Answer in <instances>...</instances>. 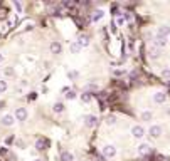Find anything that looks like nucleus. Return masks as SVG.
Returning a JSON list of instances; mask_svg holds the SVG:
<instances>
[{"mask_svg": "<svg viewBox=\"0 0 170 161\" xmlns=\"http://www.w3.org/2000/svg\"><path fill=\"white\" fill-rule=\"evenodd\" d=\"M101 153H103V156H105V158L111 159V158L116 156V148L113 146V144H105V146H103V149H101Z\"/></svg>", "mask_w": 170, "mask_h": 161, "instance_id": "f257e3e1", "label": "nucleus"}, {"mask_svg": "<svg viewBox=\"0 0 170 161\" xmlns=\"http://www.w3.org/2000/svg\"><path fill=\"white\" fill-rule=\"evenodd\" d=\"M162 132H163V129H162V126H158V124H152V126H150V129H148L150 138H155V139L162 136Z\"/></svg>", "mask_w": 170, "mask_h": 161, "instance_id": "f03ea898", "label": "nucleus"}, {"mask_svg": "<svg viewBox=\"0 0 170 161\" xmlns=\"http://www.w3.org/2000/svg\"><path fill=\"white\" fill-rule=\"evenodd\" d=\"M131 136L137 138V139H141V138L145 136V128H143V126H140V124L133 126V128H131Z\"/></svg>", "mask_w": 170, "mask_h": 161, "instance_id": "7ed1b4c3", "label": "nucleus"}, {"mask_svg": "<svg viewBox=\"0 0 170 161\" xmlns=\"http://www.w3.org/2000/svg\"><path fill=\"white\" fill-rule=\"evenodd\" d=\"M14 116H15V119H17V121H26L27 116H29V112H27L26 107H17Z\"/></svg>", "mask_w": 170, "mask_h": 161, "instance_id": "20e7f679", "label": "nucleus"}, {"mask_svg": "<svg viewBox=\"0 0 170 161\" xmlns=\"http://www.w3.org/2000/svg\"><path fill=\"white\" fill-rule=\"evenodd\" d=\"M84 124H86L88 128H94V126L98 124V118L93 114H86L84 116Z\"/></svg>", "mask_w": 170, "mask_h": 161, "instance_id": "39448f33", "label": "nucleus"}, {"mask_svg": "<svg viewBox=\"0 0 170 161\" xmlns=\"http://www.w3.org/2000/svg\"><path fill=\"white\" fill-rule=\"evenodd\" d=\"M167 45V39L165 37H158V35H155V40H153V47H157V49H163V47Z\"/></svg>", "mask_w": 170, "mask_h": 161, "instance_id": "423d86ee", "label": "nucleus"}, {"mask_svg": "<svg viewBox=\"0 0 170 161\" xmlns=\"http://www.w3.org/2000/svg\"><path fill=\"white\" fill-rule=\"evenodd\" d=\"M15 121H17V119H15L14 114H5L4 118H2V124L7 126V128H9V126H14Z\"/></svg>", "mask_w": 170, "mask_h": 161, "instance_id": "0eeeda50", "label": "nucleus"}, {"mask_svg": "<svg viewBox=\"0 0 170 161\" xmlns=\"http://www.w3.org/2000/svg\"><path fill=\"white\" fill-rule=\"evenodd\" d=\"M150 151H152V148H150V144L143 143V144H140V146H138L137 153H138V156H145V154H148Z\"/></svg>", "mask_w": 170, "mask_h": 161, "instance_id": "6e6552de", "label": "nucleus"}, {"mask_svg": "<svg viewBox=\"0 0 170 161\" xmlns=\"http://www.w3.org/2000/svg\"><path fill=\"white\" fill-rule=\"evenodd\" d=\"M49 49H51V54H61L62 52V45L57 42V40H54V42H51V45H49Z\"/></svg>", "mask_w": 170, "mask_h": 161, "instance_id": "1a4fd4ad", "label": "nucleus"}, {"mask_svg": "<svg viewBox=\"0 0 170 161\" xmlns=\"http://www.w3.org/2000/svg\"><path fill=\"white\" fill-rule=\"evenodd\" d=\"M168 34H170V27L168 25H162V27H158V30H157V35L158 37H168Z\"/></svg>", "mask_w": 170, "mask_h": 161, "instance_id": "9d476101", "label": "nucleus"}, {"mask_svg": "<svg viewBox=\"0 0 170 161\" xmlns=\"http://www.w3.org/2000/svg\"><path fill=\"white\" fill-rule=\"evenodd\" d=\"M59 161H74V154L71 151H62L59 154Z\"/></svg>", "mask_w": 170, "mask_h": 161, "instance_id": "9b49d317", "label": "nucleus"}, {"mask_svg": "<svg viewBox=\"0 0 170 161\" xmlns=\"http://www.w3.org/2000/svg\"><path fill=\"white\" fill-rule=\"evenodd\" d=\"M153 101H155L157 104H163V102H165V101H167V94L160 91V92H157L155 96H153Z\"/></svg>", "mask_w": 170, "mask_h": 161, "instance_id": "f8f14e48", "label": "nucleus"}, {"mask_svg": "<svg viewBox=\"0 0 170 161\" xmlns=\"http://www.w3.org/2000/svg\"><path fill=\"white\" fill-rule=\"evenodd\" d=\"M81 49H83V47L78 44V40H74V42L69 44V50H71V54H78V52H81Z\"/></svg>", "mask_w": 170, "mask_h": 161, "instance_id": "ddd939ff", "label": "nucleus"}, {"mask_svg": "<svg viewBox=\"0 0 170 161\" xmlns=\"http://www.w3.org/2000/svg\"><path fill=\"white\" fill-rule=\"evenodd\" d=\"M78 44H79L81 47H88L89 45V37L88 35H79L78 37Z\"/></svg>", "mask_w": 170, "mask_h": 161, "instance_id": "4468645a", "label": "nucleus"}, {"mask_svg": "<svg viewBox=\"0 0 170 161\" xmlns=\"http://www.w3.org/2000/svg\"><path fill=\"white\" fill-rule=\"evenodd\" d=\"M64 104L62 102H54V106H52V111L54 112H57V114H61V112H64Z\"/></svg>", "mask_w": 170, "mask_h": 161, "instance_id": "2eb2a0df", "label": "nucleus"}, {"mask_svg": "<svg viewBox=\"0 0 170 161\" xmlns=\"http://www.w3.org/2000/svg\"><path fill=\"white\" fill-rule=\"evenodd\" d=\"M140 118H141V121H152V119H153V112L152 111H143L140 114Z\"/></svg>", "mask_w": 170, "mask_h": 161, "instance_id": "dca6fc26", "label": "nucleus"}, {"mask_svg": "<svg viewBox=\"0 0 170 161\" xmlns=\"http://www.w3.org/2000/svg\"><path fill=\"white\" fill-rule=\"evenodd\" d=\"M148 55H150V59H158L160 57V50L157 49V47H150Z\"/></svg>", "mask_w": 170, "mask_h": 161, "instance_id": "f3484780", "label": "nucleus"}, {"mask_svg": "<svg viewBox=\"0 0 170 161\" xmlns=\"http://www.w3.org/2000/svg\"><path fill=\"white\" fill-rule=\"evenodd\" d=\"M103 15H105V12H103V10H96V12H93V17H91V20H93V22H99L103 18Z\"/></svg>", "mask_w": 170, "mask_h": 161, "instance_id": "a211bd4d", "label": "nucleus"}, {"mask_svg": "<svg viewBox=\"0 0 170 161\" xmlns=\"http://www.w3.org/2000/svg\"><path fill=\"white\" fill-rule=\"evenodd\" d=\"M106 124H108V126H115L116 124V116L115 114H109V116H106Z\"/></svg>", "mask_w": 170, "mask_h": 161, "instance_id": "6ab92c4d", "label": "nucleus"}, {"mask_svg": "<svg viewBox=\"0 0 170 161\" xmlns=\"http://www.w3.org/2000/svg\"><path fill=\"white\" fill-rule=\"evenodd\" d=\"M68 77L71 79V81H76V79L79 77V72L78 71H68Z\"/></svg>", "mask_w": 170, "mask_h": 161, "instance_id": "aec40b11", "label": "nucleus"}, {"mask_svg": "<svg viewBox=\"0 0 170 161\" xmlns=\"http://www.w3.org/2000/svg\"><path fill=\"white\" fill-rule=\"evenodd\" d=\"M84 89H86V91H98V84H94V82H88L86 86H84Z\"/></svg>", "mask_w": 170, "mask_h": 161, "instance_id": "412c9836", "label": "nucleus"}, {"mask_svg": "<svg viewBox=\"0 0 170 161\" xmlns=\"http://www.w3.org/2000/svg\"><path fill=\"white\" fill-rule=\"evenodd\" d=\"M81 101H83V102H91V94L89 92H83L81 94Z\"/></svg>", "mask_w": 170, "mask_h": 161, "instance_id": "4be33fe9", "label": "nucleus"}, {"mask_svg": "<svg viewBox=\"0 0 170 161\" xmlns=\"http://www.w3.org/2000/svg\"><path fill=\"white\" fill-rule=\"evenodd\" d=\"M76 97H78L76 91H68V94H66V99H69V101H72V99H76Z\"/></svg>", "mask_w": 170, "mask_h": 161, "instance_id": "5701e85b", "label": "nucleus"}, {"mask_svg": "<svg viewBox=\"0 0 170 161\" xmlns=\"http://www.w3.org/2000/svg\"><path fill=\"white\" fill-rule=\"evenodd\" d=\"M127 69H113V75H125Z\"/></svg>", "mask_w": 170, "mask_h": 161, "instance_id": "b1692460", "label": "nucleus"}, {"mask_svg": "<svg viewBox=\"0 0 170 161\" xmlns=\"http://www.w3.org/2000/svg\"><path fill=\"white\" fill-rule=\"evenodd\" d=\"M44 146H46V141H44V139H39V141L36 143V148H37L39 151H42V149H44Z\"/></svg>", "mask_w": 170, "mask_h": 161, "instance_id": "393cba45", "label": "nucleus"}, {"mask_svg": "<svg viewBox=\"0 0 170 161\" xmlns=\"http://www.w3.org/2000/svg\"><path fill=\"white\" fill-rule=\"evenodd\" d=\"M5 91H7V82L4 79H0V92H5Z\"/></svg>", "mask_w": 170, "mask_h": 161, "instance_id": "a878e982", "label": "nucleus"}, {"mask_svg": "<svg viewBox=\"0 0 170 161\" xmlns=\"http://www.w3.org/2000/svg\"><path fill=\"white\" fill-rule=\"evenodd\" d=\"M162 75H163L165 79H170V69H163V71H162Z\"/></svg>", "mask_w": 170, "mask_h": 161, "instance_id": "bb28decb", "label": "nucleus"}, {"mask_svg": "<svg viewBox=\"0 0 170 161\" xmlns=\"http://www.w3.org/2000/svg\"><path fill=\"white\" fill-rule=\"evenodd\" d=\"M5 74H7V75H14V69L7 67V69H5Z\"/></svg>", "mask_w": 170, "mask_h": 161, "instance_id": "cd10ccee", "label": "nucleus"}, {"mask_svg": "<svg viewBox=\"0 0 170 161\" xmlns=\"http://www.w3.org/2000/svg\"><path fill=\"white\" fill-rule=\"evenodd\" d=\"M14 7L17 8V12H22V5L19 4V2H14Z\"/></svg>", "mask_w": 170, "mask_h": 161, "instance_id": "c85d7f7f", "label": "nucleus"}, {"mask_svg": "<svg viewBox=\"0 0 170 161\" xmlns=\"http://www.w3.org/2000/svg\"><path fill=\"white\" fill-rule=\"evenodd\" d=\"M125 24V17H120L118 18V25H123Z\"/></svg>", "mask_w": 170, "mask_h": 161, "instance_id": "c756f323", "label": "nucleus"}, {"mask_svg": "<svg viewBox=\"0 0 170 161\" xmlns=\"http://www.w3.org/2000/svg\"><path fill=\"white\" fill-rule=\"evenodd\" d=\"M0 62H4V54H0Z\"/></svg>", "mask_w": 170, "mask_h": 161, "instance_id": "7c9ffc66", "label": "nucleus"}, {"mask_svg": "<svg viewBox=\"0 0 170 161\" xmlns=\"http://www.w3.org/2000/svg\"><path fill=\"white\" fill-rule=\"evenodd\" d=\"M36 161H40V159H36Z\"/></svg>", "mask_w": 170, "mask_h": 161, "instance_id": "2f4dec72", "label": "nucleus"}]
</instances>
